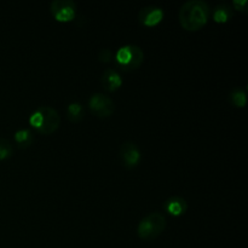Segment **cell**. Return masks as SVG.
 Here are the masks:
<instances>
[{
	"mask_svg": "<svg viewBox=\"0 0 248 248\" xmlns=\"http://www.w3.org/2000/svg\"><path fill=\"white\" fill-rule=\"evenodd\" d=\"M211 10L202 0L186 1L179 10V22L186 31H195L202 28L210 18Z\"/></svg>",
	"mask_w": 248,
	"mask_h": 248,
	"instance_id": "6da1fadb",
	"label": "cell"
},
{
	"mask_svg": "<svg viewBox=\"0 0 248 248\" xmlns=\"http://www.w3.org/2000/svg\"><path fill=\"white\" fill-rule=\"evenodd\" d=\"M29 124L43 135H51L61 124L60 114L51 107H40L29 118Z\"/></svg>",
	"mask_w": 248,
	"mask_h": 248,
	"instance_id": "7a4b0ae2",
	"label": "cell"
},
{
	"mask_svg": "<svg viewBox=\"0 0 248 248\" xmlns=\"http://www.w3.org/2000/svg\"><path fill=\"white\" fill-rule=\"evenodd\" d=\"M165 228H166L165 216L160 212H153L140 220L137 228V234L142 240L150 241L159 237Z\"/></svg>",
	"mask_w": 248,
	"mask_h": 248,
	"instance_id": "3957f363",
	"label": "cell"
},
{
	"mask_svg": "<svg viewBox=\"0 0 248 248\" xmlns=\"http://www.w3.org/2000/svg\"><path fill=\"white\" fill-rule=\"evenodd\" d=\"M143 58L144 53L137 45H125L119 48L118 52L115 53L116 64L125 72H131L140 68L143 63Z\"/></svg>",
	"mask_w": 248,
	"mask_h": 248,
	"instance_id": "277c9868",
	"label": "cell"
},
{
	"mask_svg": "<svg viewBox=\"0 0 248 248\" xmlns=\"http://www.w3.org/2000/svg\"><path fill=\"white\" fill-rule=\"evenodd\" d=\"M89 107L90 110L98 118H108L114 113V102L103 93L92 94Z\"/></svg>",
	"mask_w": 248,
	"mask_h": 248,
	"instance_id": "5b68a950",
	"label": "cell"
},
{
	"mask_svg": "<svg viewBox=\"0 0 248 248\" xmlns=\"http://www.w3.org/2000/svg\"><path fill=\"white\" fill-rule=\"evenodd\" d=\"M51 14L58 22H69L74 19L77 5L72 0H55L51 2Z\"/></svg>",
	"mask_w": 248,
	"mask_h": 248,
	"instance_id": "8992f818",
	"label": "cell"
},
{
	"mask_svg": "<svg viewBox=\"0 0 248 248\" xmlns=\"http://www.w3.org/2000/svg\"><path fill=\"white\" fill-rule=\"evenodd\" d=\"M120 155L127 169H133L137 166L140 161V156H142L138 147L132 142H126L121 145Z\"/></svg>",
	"mask_w": 248,
	"mask_h": 248,
	"instance_id": "52a82bcc",
	"label": "cell"
},
{
	"mask_svg": "<svg viewBox=\"0 0 248 248\" xmlns=\"http://www.w3.org/2000/svg\"><path fill=\"white\" fill-rule=\"evenodd\" d=\"M164 18V11L162 9L156 6L143 7L138 14V19L142 24L147 27H155L160 23Z\"/></svg>",
	"mask_w": 248,
	"mask_h": 248,
	"instance_id": "ba28073f",
	"label": "cell"
},
{
	"mask_svg": "<svg viewBox=\"0 0 248 248\" xmlns=\"http://www.w3.org/2000/svg\"><path fill=\"white\" fill-rule=\"evenodd\" d=\"M102 85H103L104 90L108 92H114L123 85V78L119 74V72L113 68H108L104 70L103 75H102Z\"/></svg>",
	"mask_w": 248,
	"mask_h": 248,
	"instance_id": "9c48e42d",
	"label": "cell"
},
{
	"mask_svg": "<svg viewBox=\"0 0 248 248\" xmlns=\"http://www.w3.org/2000/svg\"><path fill=\"white\" fill-rule=\"evenodd\" d=\"M164 208L167 213L174 217H179L183 216L188 210V203L183 198L179 196H172V198L167 199L164 203Z\"/></svg>",
	"mask_w": 248,
	"mask_h": 248,
	"instance_id": "30bf717a",
	"label": "cell"
},
{
	"mask_svg": "<svg viewBox=\"0 0 248 248\" xmlns=\"http://www.w3.org/2000/svg\"><path fill=\"white\" fill-rule=\"evenodd\" d=\"M212 17L215 19V22H217V23H225V22H228L232 17V10L228 5H218L213 10Z\"/></svg>",
	"mask_w": 248,
	"mask_h": 248,
	"instance_id": "8fae6325",
	"label": "cell"
},
{
	"mask_svg": "<svg viewBox=\"0 0 248 248\" xmlns=\"http://www.w3.org/2000/svg\"><path fill=\"white\" fill-rule=\"evenodd\" d=\"M85 110L84 107L80 103H70L67 108V116L70 121L73 123H79L84 119Z\"/></svg>",
	"mask_w": 248,
	"mask_h": 248,
	"instance_id": "7c38bea8",
	"label": "cell"
},
{
	"mask_svg": "<svg viewBox=\"0 0 248 248\" xmlns=\"http://www.w3.org/2000/svg\"><path fill=\"white\" fill-rule=\"evenodd\" d=\"M230 102L234 104L235 107L237 108H244L246 106V102H247V94L246 91L244 89H234L232 92H230Z\"/></svg>",
	"mask_w": 248,
	"mask_h": 248,
	"instance_id": "4fadbf2b",
	"label": "cell"
},
{
	"mask_svg": "<svg viewBox=\"0 0 248 248\" xmlns=\"http://www.w3.org/2000/svg\"><path fill=\"white\" fill-rule=\"evenodd\" d=\"M15 140H16L19 148H27L29 145H31L34 138L29 130H19L15 133Z\"/></svg>",
	"mask_w": 248,
	"mask_h": 248,
	"instance_id": "5bb4252c",
	"label": "cell"
},
{
	"mask_svg": "<svg viewBox=\"0 0 248 248\" xmlns=\"http://www.w3.org/2000/svg\"><path fill=\"white\" fill-rule=\"evenodd\" d=\"M12 145L6 138L0 137V160H6L9 159L12 155Z\"/></svg>",
	"mask_w": 248,
	"mask_h": 248,
	"instance_id": "9a60e30c",
	"label": "cell"
},
{
	"mask_svg": "<svg viewBox=\"0 0 248 248\" xmlns=\"http://www.w3.org/2000/svg\"><path fill=\"white\" fill-rule=\"evenodd\" d=\"M113 57H114V53L111 52L109 48H103V50L99 52V61L103 63H109Z\"/></svg>",
	"mask_w": 248,
	"mask_h": 248,
	"instance_id": "2e32d148",
	"label": "cell"
},
{
	"mask_svg": "<svg viewBox=\"0 0 248 248\" xmlns=\"http://www.w3.org/2000/svg\"><path fill=\"white\" fill-rule=\"evenodd\" d=\"M232 5L236 10H240L241 12H247V0H235V1H232Z\"/></svg>",
	"mask_w": 248,
	"mask_h": 248,
	"instance_id": "e0dca14e",
	"label": "cell"
}]
</instances>
